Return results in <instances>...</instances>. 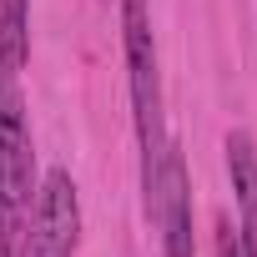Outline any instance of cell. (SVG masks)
Listing matches in <instances>:
<instances>
[{
  "label": "cell",
  "instance_id": "8992f818",
  "mask_svg": "<svg viewBox=\"0 0 257 257\" xmlns=\"http://www.w3.org/2000/svg\"><path fill=\"white\" fill-rule=\"evenodd\" d=\"M31 56V6L26 0H0V76H16Z\"/></svg>",
  "mask_w": 257,
  "mask_h": 257
},
{
  "label": "cell",
  "instance_id": "52a82bcc",
  "mask_svg": "<svg viewBox=\"0 0 257 257\" xmlns=\"http://www.w3.org/2000/svg\"><path fill=\"white\" fill-rule=\"evenodd\" d=\"M217 257H242V242H237L227 217H217Z\"/></svg>",
  "mask_w": 257,
  "mask_h": 257
},
{
  "label": "cell",
  "instance_id": "3957f363",
  "mask_svg": "<svg viewBox=\"0 0 257 257\" xmlns=\"http://www.w3.org/2000/svg\"><path fill=\"white\" fill-rule=\"evenodd\" d=\"M81 242V202H76V182L71 172H46L41 192H36V217H31V237H26V257H76Z\"/></svg>",
  "mask_w": 257,
  "mask_h": 257
},
{
  "label": "cell",
  "instance_id": "277c9868",
  "mask_svg": "<svg viewBox=\"0 0 257 257\" xmlns=\"http://www.w3.org/2000/svg\"><path fill=\"white\" fill-rule=\"evenodd\" d=\"M152 227L162 232L167 257H197V242H192V177H187V157L172 137H167V152H162V197H157V222Z\"/></svg>",
  "mask_w": 257,
  "mask_h": 257
},
{
  "label": "cell",
  "instance_id": "5b68a950",
  "mask_svg": "<svg viewBox=\"0 0 257 257\" xmlns=\"http://www.w3.org/2000/svg\"><path fill=\"white\" fill-rule=\"evenodd\" d=\"M227 172H232V192H237V212H242V227H237L242 257H257V147L247 132L227 137Z\"/></svg>",
  "mask_w": 257,
  "mask_h": 257
},
{
  "label": "cell",
  "instance_id": "7a4b0ae2",
  "mask_svg": "<svg viewBox=\"0 0 257 257\" xmlns=\"http://www.w3.org/2000/svg\"><path fill=\"white\" fill-rule=\"evenodd\" d=\"M36 192V147L21 111V91L16 76H0V257H26Z\"/></svg>",
  "mask_w": 257,
  "mask_h": 257
},
{
  "label": "cell",
  "instance_id": "6da1fadb",
  "mask_svg": "<svg viewBox=\"0 0 257 257\" xmlns=\"http://www.w3.org/2000/svg\"><path fill=\"white\" fill-rule=\"evenodd\" d=\"M121 46H126V81H132L137 142H142V202H147V222H157L167 116H162V66H157V36H152L147 0H121Z\"/></svg>",
  "mask_w": 257,
  "mask_h": 257
}]
</instances>
